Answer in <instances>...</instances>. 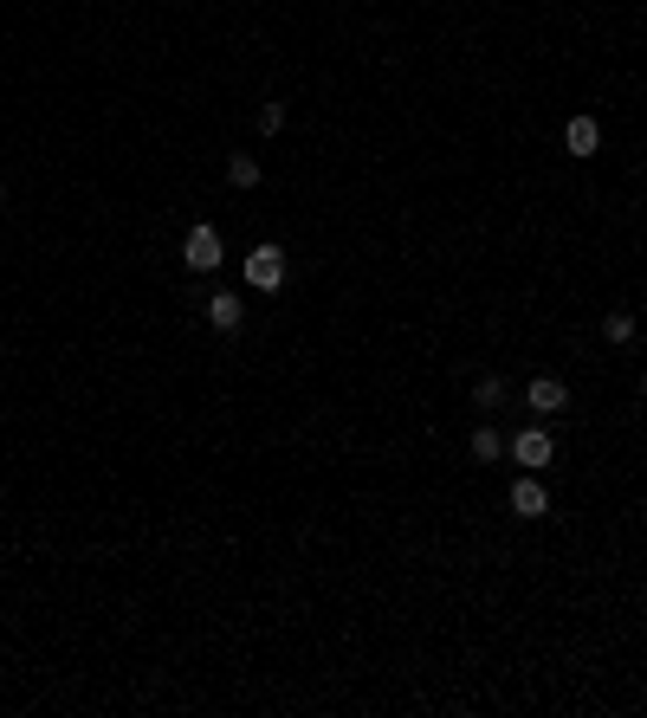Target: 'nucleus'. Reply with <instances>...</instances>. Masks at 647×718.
<instances>
[{"mask_svg":"<svg viewBox=\"0 0 647 718\" xmlns=\"http://www.w3.org/2000/svg\"><path fill=\"white\" fill-rule=\"evenodd\" d=\"M240 317H246V305H240V292H214L208 298V324L227 337V330H240Z\"/></svg>","mask_w":647,"mask_h":718,"instance_id":"0eeeda50","label":"nucleus"},{"mask_svg":"<svg viewBox=\"0 0 647 718\" xmlns=\"http://www.w3.org/2000/svg\"><path fill=\"white\" fill-rule=\"evenodd\" d=\"M602 337L609 343H635V311H609L602 317Z\"/></svg>","mask_w":647,"mask_h":718,"instance_id":"9b49d317","label":"nucleus"},{"mask_svg":"<svg viewBox=\"0 0 647 718\" xmlns=\"http://www.w3.org/2000/svg\"><path fill=\"white\" fill-rule=\"evenodd\" d=\"M499 402H505V376H479V382H473V408L492 414Z\"/></svg>","mask_w":647,"mask_h":718,"instance_id":"9d476101","label":"nucleus"},{"mask_svg":"<svg viewBox=\"0 0 647 718\" xmlns=\"http://www.w3.org/2000/svg\"><path fill=\"white\" fill-rule=\"evenodd\" d=\"M253 123H259V136H279V130H285V104H279V98L259 104V117H253Z\"/></svg>","mask_w":647,"mask_h":718,"instance_id":"f8f14e48","label":"nucleus"},{"mask_svg":"<svg viewBox=\"0 0 647 718\" xmlns=\"http://www.w3.org/2000/svg\"><path fill=\"white\" fill-rule=\"evenodd\" d=\"M227 182L233 188H259V156H227Z\"/></svg>","mask_w":647,"mask_h":718,"instance_id":"1a4fd4ad","label":"nucleus"},{"mask_svg":"<svg viewBox=\"0 0 647 718\" xmlns=\"http://www.w3.org/2000/svg\"><path fill=\"white\" fill-rule=\"evenodd\" d=\"M220 259H227V233L220 227H188V240H182V266L188 272H220Z\"/></svg>","mask_w":647,"mask_h":718,"instance_id":"f257e3e1","label":"nucleus"},{"mask_svg":"<svg viewBox=\"0 0 647 718\" xmlns=\"http://www.w3.org/2000/svg\"><path fill=\"white\" fill-rule=\"evenodd\" d=\"M525 408L531 414H563V408H570V389H563L557 376H531L525 382Z\"/></svg>","mask_w":647,"mask_h":718,"instance_id":"39448f33","label":"nucleus"},{"mask_svg":"<svg viewBox=\"0 0 647 718\" xmlns=\"http://www.w3.org/2000/svg\"><path fill=\"white\" fill-rule=\"evenodd\" d=\"M641 395H647V369H641Z\"/></svg>","mask_w":647,"mask_h":718,"instance_id":"ddd939ff","label":"nucleus"},{"mask_svg":"<svg viewBox=\"0 0 647 718\" xmlns=\"http://www.w3.org/2000/svg\"><path fill=\"white\" fill-rule=\"evenodd\" d=\"M240 272H246V285H253V292H279L292 266H285V246H272V240H266V246H253V253L240 259Z\"/></svg>","mask_w":647,"mask_h":718,"instance_id":"f03ea898","label":"nucleus"},{"mask_svg":"<svg viewBox=\"0 0 647 718\" xmlns=\"http://www.w3.org/2000/svg\"><path fill=\"white\" fill-rule=\"evenodd\" d=\"M0 201H7V182H0Z\"/></svg>","mask_w":647,"mask_h":718,"instance_id":"4468645a","label":"nucleus"},{"mask_svg":"<svg viewBox=\"0 0 647 718\" xmlns=\"http://www.w3.org/2000/svg\"><path fill=\"white\" fill-rule=\"evenodd\" d=\"M563 149H570V156H596L602 149V123L589 117V110H576V117L563 123Z\"/></svg>","mask_w":647,"mask_h":718,"instance_id":"423d86ee","label":"nucleus"},{"mask_svg":"<svg viewBox=\"0 0 647 718\" xmlns=\"http://www.w3.org/2000/svg\"><path fill=\"white\" fill-rule=\"evenodd\" d=\"M505 453H512L518 466H531V473H538V466L557 460V440H550V427H518V434L505 440Z\"/></svg>","mask_w":647,"mask_h":718,"instance_id":"7ed1b4c3","label":"nucleus"},{"mask_svg":"<svg viewBox=\"0 0 647 718\" xmlns=\"http://www.w3.org/2000/svg\"><path fill=\"white\" fill-rule=\"evenodd\" d=\"M505 505H512L518 518H544V512H550V492L538 486V473H518L512 492H505Z\"/></svg>","mask_w":647,"mask_h":718,"instance_id":"20e7f679","label":"nucleus"},{"mask_svg":"<svg viewBox=\"0 0 647 718\" xmlns=\"http://www.w3.org/2000/svg\"><path fill=\"white\" fill-rule=\"evenodd\" d=\"M466 447H473V460H499V453H505V434H499V427H486V421H479Z\"/></svg>","mask_w":647,"mask_h":718,"instance_id":"6e6552de","label":"nucleus"}]
</instances>
